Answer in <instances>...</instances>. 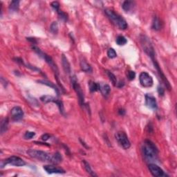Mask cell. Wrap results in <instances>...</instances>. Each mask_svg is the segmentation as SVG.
Instances as JSON below:
<instances>
[{
	"label": "cell",
	"mask_w": 177,
	"mask_h": 177,
	"mask_svg": "<svg viewBox=\"0 0 177 177\" xmlns=\"http://www.w3.org/2000/svg\"><path fill=\"white\" fill-rule=\"evenodd\" d=\"M142 150L144 157L147 161L152 162L157 160L158 150L153 142L145 140L142 146Z\"/></svg>",
	"instance_id": "1"
},
{
	"label": "cell",
	"mask_w": 177,
	"mask_h": 177,
	"mask_svg": "<svg viewBox=\"0 0 177 177\" xmlns=\"http://www.w3.org/2000/svg\"><path fill=\"white\" fill-rule=\"evenodd\" d=\"M104 13H105L109 19L112 22V23L120 29L125 30L128 27V24H127L124 18L119 15L118 13H115L113 10L106 9L104 11Z\"/></svg>",
	"instance_id": "2"
},
{
	"label": "cell",
	"mask_w": 177,
	"mask_h": 177,
	"mask_svg": "<svg viewBox=\"0 0 177 177\" xmlns=\"http://www.w3.org/2000/svg\"><path fill=\"white\" fill-rule=\"evenodd\" d=\"M27 154L31 158H36L37 160L44 162H49L51 163H54L53 154H50L41 150L29 149L27 151Z\"/></svg>",
	"instance_id": "3"
},
{
	"label": "cell",
	"mask_w": 177,
	"mask_h": 177,
	"mask_svg": "<svg viewBox=\"0 0 177 177\" xmlns=\"http://www.w3.org/2000/svg\"><path fill=\"white\" fill-rule=\"evenodd\" d=\"M32 49L37 53V54L39 55V56H40V57H42V59H44V60L46 61V62L48 64L49 66H50V67H51V69H52V70L53 71V72H54L55 78H57V82H58L59 83V79H58V75H59L58 68H57V65H55V63L54 62H53L52 58H51L50 56H49L48 55L46 54V53L43 52V51H41L40 49L38 48V47H37L36 46H32Z\"/></svg>",
	"instance_id": "4"
},
{
	"label": "cell",
	"mask_w": 177,
	"mask_h": 177,
	"mask_svg": "<svg viewBox=\"0 0 177 177\" xmlns=\"http://www.w3.org/2000/svg\"><path fill=\"white\" fill-rule=\"evenodd\" d=\"M141 44L143 47V51L151 57V59L155 57V52H154V49L152 46L151 42L149 40V38L145 36H141Z\"/></svg>",
	"instance_id": "5"
},
{
	"label": "cell",
	"mask_w": 177,
	"mask_h": 177,
	"mask_svg": "<svg viewBox=\"0 0 177 177\" xmlns=\"http://www.w3.org/2000/svg\"><path fill=\"white\" fill-rule=\"evenodd\" d=\"M8 164L17 167H22L25 165L26 162L23 159H22L21 158L18 157V156H13L7 158V159L1 160V165H0L1 167H0V168H4L6 165H7Z\"/></svg>",
	"instance_id": "6"
},
{
	"label": "cell",
	"mask_w": 177,
	"mask_h": 177,
	"mask_svg": "<svg viewBox=\"0 0 177 177\" xmlns=\"http://www.w3.org/2000/svg\"><path fill=\"white\" fill-rule=\"evenodd\" d=\"M71 84L72 86H73V89L75 90V91L77 94L78 100H79V103L81 107L85 106V103H84V94L83 91H82L81 87H80V84H78V80L76 79V77L75 75L73 76L71 78Z\"/></svg>",
	"instance_id": "7"
},
{
	"label": "cell",
	"mask_w": 177,
	"mask_h": 177,
	"mask_svg": "<svg viewBox=\"0 0 177 177\" xmlns=\"http://www.w3.org/2000/svg\"><path fill=\"white\" fill-rule=\"evenodd\" d=\"M116 141H118L119 145L122 147L123 149H127L130 147L131 143L127 137L126 133L123 131H118L115 135Z\"/></svg>",
	"instance_id": "8"
},
{
	"label": "cell",
	"mask_w": 177,
	"mask_h": 177,
	"mask_svg": "<svg viewBox=\"0 0 177 177\" xmlns=\"http://www.w3.org/2000/svg\"><path fill=\"white\" fill-rule=\"evenodd\" d=\"M140 83L143 87H151L153 85V78L147 72H142L139 75Z\"/></svg>",
	"instance_id": "9"
},
{
	"label": "cell",
	"mask_w": 177,
	"mask_h": 177,
	"mask_svg": "<svg viewBox=\"0 0 177 177\" xmlns=\"http://www.w3.org/2000/svg\"><path fill=\"white\" fill-rule=\"evenodd\" d=\"M40 100L43 102H44V103H47V102H54V103H56L61 114L65 115V110H64L63 103L60 100H57L55 98L51 96H43L40 98Z\"/></svg>",
	"instance_id": "10"
},
{
	"label": "cell",
	"mask_w": 177,
	"mask_h": 177,
	"mask_svg": "<svg viewBox=\"0 0 177 177\" xmlns=\"http://www.w3.org/2000/svg\"><path fill=\"white\" fill-rule=\"evenodd\" d=\"M148 168H149V172H151V174L153 175L154 176L161 177L166 176L164 171L162 170L160 167H158L157 165L151 163L148 165Z\"/></svg>",
	"instance_id": "11"
},
{
	"label": "cell",
	"mask_w": 177,
	"mask_h": 177,
	"mask_svg": "<svg viewBox=\"0 0 177 177\" xmlns=\"http://www.w3.org/2000/svg\"><path fill=\"white\" fill-rule=\"evenodd\" d=\"M12 119L14 121H19L24 117V112L20 107H14L11 111Z\"/></svg>",
	"instance_id": "12"
},
{
	"label": "cell",
	"mask_w": 177,
	"mask_h": 177,
	"mask_svg": "<svg viewBox=\"0 0 177 177\" xmlns=\"http://www.w3.org/2000/svg\"><path fill=\"white\" fill-rule=\"evenodd\" d=\"M43 168L48 174H65V171L62 168L54 165H44Z\"/></svg>",
	"instance_id": "13"
},
{
	"label": "cell",
	"mask_w": 177,
	"mask_h": 177,
	"mask_svg": "<svg viewBox=\"0 0 177 177\" xmlns=\"http://www.w3.org/2000/svg\"><path fill=\"white\" fill-rule=\"evenodd\" d=\"M145 104L147 107L150 109H153L156 110L157 108V102H156V98L151 95H147L145 96Z\"/></svg>",
	"instance_id": "14"
},
{
	"label": "cell",
	"mask_w": 177,
	"mask_h": 177,
	"mask_svg": "<svg viewBox=\"0 0 177 177\" xmlns=\"http://www.w3.org/2000/svg\"><path fill=\"white\" fill-rule=\"evenodd\" d=\"M98 84V90L100 91L102 96H107L110 93L111 88L109 84L103 83V82H99Z\"/></svg>",
	"instance_id": "15"
},
{
	"label": "cell",
	"mask_w": 177,
	"mask_h": 177,
	"mask_svg": "<svg viewBox=\"0 0 177 177\" xmlns=\"http://www.w3.org/2000/svg\"><path fill=\"white\" fill-rule=\"evenodd\" d=\"M62 63L63 69L66 73H71V65L68 61V59L65 55H62Z\"/></svg>",
	"instance_id": "16"
},
{
	"label": "cell",
	"mask_w": 177,
	"mask_h": 177,
	"mask_svg": "<svg viewBox=\"0 0 177 177\" xmlns=\"http://www.w3.org/2000/svg\"><path fill=\"white\" fill-rule=\"evenodd\" d=\"M80 65L82 71L86 72V73H91L92 72V68L91 65L86 62L85 60H84V59H81V60H80Z\"/></svg>",
	"instance_id": "17"
},
{
	"label": "cell",
	"mask_w": 177,
	"mask_h": 177,
	"mask_svg": "<svg viewBox=\"0 0 177 177\" xmlns=\"http://www.w3.org/2000/svg\"><path fill=\"white\" fill-rule=\"evenodd\" d=\"M135 7V2L133 1H125L123 2L122 7L125 11L129 12L132 10Z\"/></svg>",
	"instance_id": "18"
},
{
	"label": "cell",
	"mask_w": 177,
	"mask_h": 177,
	"mask_svg": "<svg viewBox=\"0 0 177 177\" xmlns=\"http://www.w3.org/2000/svg\"><path fill=\"white\" fill-rule=\"evenodd\" d=\"M39 83L40 84H45V85L46 86H51V88H53V89L55 90V91H56V93L57 94V96L59 95V89L57 87L56 85L54 83H53V82H49V81H47V80H38V81Z\"/></svg>",
	"instance_id": "19"
},
{
	"label": "cell",
	"mask_w": 177,
	"mask_h": 177,
	"mask_svg": "<svg viewBox=\"0 0 177 177\" xmlns=\"http://www.w3.org/2000/svg\"><path fill=\"white\" fill-rule=\"evenodd\" d=\"M82 164H83V167L84 168V170H86V172L89 173L91 176H97V174H96L95 172H94L93 170H92L91 166H90L89 163L88 162H86L85 160H82Z\"/></svg>",
	"instance_id": "20"
},
{
	"label": "cell",
	"mask_w": 177,
	"mask_h": 177,
	"mask_svg": "<svg viewBox=\"0 0 177 177\" xmlns=\"http://www.w3.org/2000/svg\"><path fill=\"white\" fill-rule=\"evenodd\" d=\"M161 22H160L159 18L158 17H154L153 22H152V28L155 30H159L161 28Z\"/></svg>",
	"instance_id": "21"
},
{
	"label": "cell",
	"mask_w": 177,
	"mask_h": 177,
	"mask_svg": "<svg viewBox=\"0 0 177 177\" xmlns=\"http://www.w3.org/2000/svg\"><path fill=\"white\" fill-rule=\"evenodd\" d=\"M8 125H9V118H4L2 120H1V134H3L5 132V131H7V129H8Z\"/></svg>",
	"instance_id": "22"
},
{
	"label": "cell",
	"mask_w": 177,
	"mask_h": 177,
	"mask_svg": "<svg viewBox=\"0 0 177 177\" xmlns=\"http://www.w3.org/2000/svg\"><path fill=\"white\" fill-rule=\"evenodd\" d=\"M107 74L109 78H110V81L112 82V84L114 86H116L118 84V82H117V78L116 75H114V73H112V72L107 71Z\"/></svg>",
	"instance_id": "23"
},
{
	"label": "cell",
	"mask_w": 177,
	"mask_h": 177,
	"mask_svg": "<svg viewBox=\"0 0 177 177\" xmlns=\"http://www.w3.org/2000/svg\"><path fill=\"white\" fill-rule=\"evenodd\" d=\"M116 42V44L118 45H119V46H123V45L127 44V40L124 36H119L117 37Z\"/></svg>",
	"instance_id": "24"
},
{
	"label": "cell",
	"mask_w": 177,
	"mask_h": 177,
	"mask_svg": "<svg viewBox=\"0 0 177 177\" xmlns=\"http://www.w3.org/2000/svg\"><path fill=\"white\" fill-rule=\"evenodd\" d=\"M20 7V1H13L11 3L9 7L10 11H17L19 9Z\"/></svg>",
	"instance_id": "25"
},
{
	"label": "cell",
	"mask_w": 177,
	"mask_h": 177,
	"mask_svg": "<svg viewBox=\"0 0 177 177\" xmlns=\"http://www.w3.org/2000/svg\"><path fill=\"white\" fill-rule=\"evenodd\" d=\"M89 84L90 91H91V93L98 91V83H96V82H95L90 81Z\"/></svg>",
	"instance_id": "26"
},
{
	"label": "cell",
	"mask_w": 177,
	"mask_h": 177,
	"mask_svg": "<svg viewBox=\"0 0 177 177\" xmlns=\"http://www.w3.org/2000/svg\"><path fill=\"white\" fill-rule=\"evenodd\" d=\"M50 30L53 34L57 33V32H58V24H57L56 22H53V23L51 24Z\"/></svg>",
	"instance_id": "27"
},
{
	"label": "cell",
	"mask_w": 177,
	"mask_h": 177,
	"mask_svg": "<svg viewBox=\"0 0 177 177\" xmlns=\"http://www.w3.org/2000/svg\"><path fill=\"white\" fill-rule=\"evenodd\" d=\"M107 56L111 59H113V58H115V57H116L117 53L116 52V51H115L113 48L109 49V50L107 51Z\"/></svg>",
	"instance_id": "28"
},
{
	"label": "cell",
	"mask_w": 177,
	"mask_h": 177,
	"mask_svg": "<svg viewBox=\"0 0 177 177\" xmlns=\"http://www.w3.org/2000/svg\"><path fill=\"white\" fill-rule=\"evenodd\" d=\"M57 13H58L59 19L63 20V21H65V22L67 21L68 17H67V15L65 13H64V12L62 11H59L58 12H57Z\"/></svg>",
	"instance_id": "29"
},
{
	"label": "cell",
	"mask_w": 177,
	"mask_h": 177,
	"mask_svg": "<svg viewBox=\"0 0 177 177\" xmlns=\"http://www.w3.org/2000/svg\"><path fill=\"white\" fill-rule=\"evenodd\" d=\"M35 136H36V133L33 132V131H26L24 137L25 139H31Z\"/></svg>",
	"instance_id": "30"
},
{
	"label": "cell",
	"mask_w": 177,
	"mask_h": 177,
	"mask_svg": "<svg viewBox=\"0 0 177 177\" xmlns=\"http://www.w3.org/2000/svg\"><path fill=\"white\" fill-rule=\"evenodd\" d=\"M127 78H128L129 80H134V78H136V73L133 71H129L127 72Z\"/></svg>",
	"instance_id": "31"
},
{
	"label": "cell",
	"mask_w": 177,
	"mask_h": 177,
	"mask_svg": "<svg viewBox=\"0 0 177 177\" xmlns=\"http://www.w3.org/2000/svg\"><path fill=\"white\" fill-rule=\"evenodd\" d=\"M51 6L55 11L58 12L59 11V4L57 1H53L51 4Z\"/></svg>",
	"instance_id": "32"
},
{
	"label": "cell",
	"mask_w": 177,
	"mask_h": 177,
	"mask_svg": "<svg viewBox=\"0 0 177 177\" xmlns=\"http://www.w3.org/2000/svg\"><path fill=\"white\" fill-rule=\"evenodd\" d=\"M41 139H42V141H46L47 140H49L50 139V135L48 134V133H44V134H43L42 136V137H41Z\"/></svg>",
	"instance_id": "33"
},
{
	"label": "cell",
	"mask_w": 177,
	"mask_h": 177,
	"mask_svg": "<svg viewBox=\"0 0 177 177\" xmlns=\"http://www.w3.org/2000/svg\"><path fill=\"white\" fill-rule=\"evenodd\" d=\"M158 94H159L160 96H162L164 95L165 91H164V89H162V86H158Z\"/></svg>",
	"instance_id": "34"
},
{
	"label": "cell",
	"mask_w": 177,
	"mask_h": 177,
	"mask_svg": "<svg viewBox=\"0 0 177 177\" xmlns=\"http://www.w3.org/2000/svg\"><path fill=\"white\" fill-rule=\"evenodd\" d=\"M118 113L119 114L121 115V116H124L125 114V111L124 109H120V110H118Z\"/></svg>",
	"instance_id": "35"
},
{
	"label": "cell",
	"mask_w": 177,
	"mask_h": 177,
	"mask_svg": "<svg viewBox=\"0 0 177 177\" xmlns=\"http://www.w3.org/2000/svg\"><path fill=\"white\" fill-rule=\"evenodd\" d=\"M27 40H28V41H30V42H31L33 44H36L37 43V42H36V39L35 38H27Z\"/></svg>",
	"instance_id": "36"
}]
</instances>
